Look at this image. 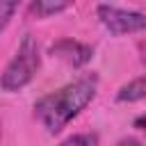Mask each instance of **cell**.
Here are the masks:
<instances>
[{
	"mask_svg": "<svg viewBox=\"0 0 146 146\" xmlns=\"http://www.w3.org/2000/svg\"><path fill=\"white\" fill-rule=\"evenodd\" d=\"M98 94V75L84 73L34 103V116L48 135H59Z\"/></svg>",
	"mask_w": 146,
	"mask_h": 146,
	"instance_id": "6da1fadb",
	"label": "cell"
},
{
	"mask_svg": "<svg viewBox=\"0 0 146 146\" xmlns=\"http://www.w3.org/2000/svg\"><path fill=\"white\" fill-rule=\"evenodd\" d=\"M41 68V48L32 34H25L14 52V57L7 62L5 71L0 73V89L5 94L23 91L39 73Z\"/></svg>",
	"mask_w": 146,
	"mask_h": 146,
	"instance_id": "7a4b0ae2",
	"label": "cell"
},
{
	"mask_svg": "<svg viewBox=\"0 0 146 146\" xmlns=\"http://www.w3.org/2000/svg\"><path fill=\"white\" fill-rule=\"evenodd\" d=\"M96 16H98L100 25L114 36L135 34V32L146 30V14L137 11V9H125L119 5H98Z\"/></svg>",
	"mask_w": 146,
	"mask_h": 146,
	"instance_id": "3957f363",
	"label": "cell"
},
{
	"mask_svg": "<svg viewBox=\"0 0 146 146\" xmlns=\"http://www.w3.org/2000/svg\"><path fill=\"white\" fill-rule=\"evenodd\" d=\"M48 52L73 68H82L94 59V46L78 41V39H71V36H62V39L52 41L48 46Z\"/></svg>",
	"mask_w": 146,
	"mask_h": 146,
	"instance_id": "277c9868",
	"label": "cell"
},
{
	"mask_svg": "<svg viewBox=\"0 0 146 146\" xmlns=\"http://www.w3.org/2000/svg\"><path fill=\"white\" fill-rule=\"evenodd\" d=\"M114 98H116V103H139V100H146V73L139 75V78H132L125 84H121Z\"/></svg>",
	"mask_w": 146,
	"mask_h": 146,
	"instance_id": "5b68a950",
	"label": "cell"
},
{
	"mask_svg": "<svg viewBox=\"0 0 146 146\" xmlns=\"http://www.w3.org/2000/svg\"><path fill=\"white\" fill-rule=\"evenodd\" d=\"M71 7V2H64V0H32L27 5V11L34 16V18H50L55 14H62Z\"/></svg>",
	"mask_w": 146,
	"mask_h": 146,
	"instance_id": "8992f818",
	"label": "cell"
},
{
	"mask_svg": "<svg viewBox=\"0 0 146 146\" xmlns=\"http://www.w3.org/2000/svg\"><path fill=\"white\" fill-rule=\"evenodd\" d=\"M57 146H98V135L96 132H75L59 141Z\"/></svg>",
	"mask_w": 146,
	"mask_h": 146,
	"instance_id": "52a82bcc",
	"label": "cell"
},
{
	"mask_svg": "<svg viewBox=\"0 0 146 146\" xmlns=\"http://www.w3.org/2000/svg\"><path fill=\"white\" fill-rule=\"evenodd\" d=\"M16 11H18V2H2L0 0V32L9 25V21L14 18Z\"/></svg>",
	"mask_w": 146,
	"mask_h": 146,
	"instance_id": "ba28073f",
	"label": "cell"
},
{
	"mask_svg": "<svg viewBox=\"0 0 146 146\" xmlns=\"http://www.w3.org/2000/svg\"><path fill=\"white\" fill-rule=\"evenodd\" d=\"M114 146H141V141L135 139V137H123V139H119Z\"/></svg>",
	"mask_w": 146,
	"mask_h": 146,
	"instance_id": "9c48e42d",
	"label": "cell"
},
{
	"mask_svg": "<svg viewBox=\"0 0 146 146\" xmlns=\"http://www.w3.org/2000/svg\"><path fill=\"white\" fill-rule=\"evenodd\" d=\"M135 128H139L141 132H146V112H144V114H139V116L135 119Z\"/></svg>",
	"mask_w": 146,
	"mask_h": 146,
	"instance_id": "30bf717a",
	"label": "cell"
},
{
	"mask_svg": "<svg viewBox=\"0 0 146 146\" xmlns=\"http://www.w3.org/2000/svg\"><path fill=\"white\" fill-rule=\"evenodd\" d=\"M0 139H2V125H0Z\"/></svg>",
	"mask_w": 146,
	"mask_h": 146,
	"instance_id": "8fae6325",
	"label": "cell"
},
{
	"mask_svg": "<svg viewBox=\"0 0 146 146\" xmlns=\"http://www.w3.org/2000/svg\"><path fill=\"white\" fill-rule=\"evenodd\" d=\"M144 64H146V52H144Z\"/></svg>",
	"mask_w": 146,
	"mask_h": 146,
	"instance_id": "7c38bea8",
	"label": "cell"
}]
</instances>
